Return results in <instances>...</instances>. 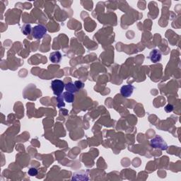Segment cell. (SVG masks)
<instances>
[{
	"label": "cell",
	"instance_id": "obj_11",
	"mask_svg": "<svg viewBox=\"0 0 181 181\" xmlns=\"http://www.w3.org/2000/svg\"><path fill=\"white\" fill-rule=\"evenodd\" d=\"M74 84H75L76 87L77 88V89H83V87H84V83H83L82 81H76L75 82H74Z\"/></svg>",
	"mask_w": 181,
	"mask_h": 181
},
{
	"label": "cell",
	"instance_id": "obj_6",
	"mask_svg": "<svg viewBox=\"0 0 181 181\" xmlns=\"http://www.w3.org/2000/svg\"><path fill=\"white\" fill-rule=\"evenodd\" d=\"M49 60L52 63H59L62 60V55L59 51L53 52L49 55Z\"/></svg>",
	"mask_w": 181,
	"mask_h": 181
},
{
	"label": "cell",
	"instance_id": "obj_7",
	"mask_svg": "<svg viewBox=\"0 0 181 181\" xmlns=\"http://www.w3.org/2000/svg\"><path fill=\"white\" fill-rule=\"evenodd\" d=\"M64 88H65L66 91L72 93V94H74V93H76L78 91V89H77V88L76 87L75 84L72 83V81L68 82L67 83H66V84L65 85V86H64Z\"/></svg>",
	"mask_w": 181,
	"mask_h": 181
},
{
	"label": "cell",
	"instance_id": "obj_12",
	"mask_svg": "<svg viewBox=\"0 0 181 181\" xmlns=\"http://www.w3.org/2000/svg\"><path fill=\"white\" fill-rule=\"evenodd\" d=\"M63 96L62 97H60V96H58V108H62V107H64V106H65V104H64V103H62L63 102Z\"/></svg>",
	"mask_w": 181,
	"mask_h": 181
},
{
	"label": "cell",
	"instance_id": "obj_1",
	"mask_svg": "<svg viewBox=\"0 0 181 181\" xmlns=\"http://www.w3.org/2000/svg\"><path fill=\"white\" fill-rule=\"evenodd\" d=\"M47 33V28L43 25H37L32 28V36L35 39L40 40L44 37Z\"/></svg>",
	"mask_w": 181,
	"mask_h": 181
},
{
	"label": "cell",
	"instance_id": "obj_3",
	"mask_svg": "<svg viewBox=\"0 0 181 181\" xmlns=\"http://www.w3.org/2000/svg\"><path fill=\"white\" fill-rule=\"evenodd\" d=\"M151 145L153 148H160L161 150H166L168 148L166 142L160 136L157 135L151 140Z\"/></svg>",
	"mask_w": 181,
	"mask_h": 181
},
{
	"label": "cell",
	"instance_id": "obj_4",
	"mask_svg": "<svg viewBox=\"0 0 181 181\" xmlns=\"http://www.w3.org/2000/svg\"><path fill=\"white\" fill-rule=\"evenodd\" d=\"M134 89V86L132 85H125V86H122L121 89H120V94L125 98H128V97L132 96Z\"/></svg>",
	"mask_w": 181,
	"mask_h": 181
},
{
	"label": "cell",
	"instance_id": "obj_13",
	"mask_svg": "<svg viewBox=\"0 0 181 181\" xmlns=\"http://www.w3.org/2000/svg\"><path fill=\"white\" fill-rule=\"evenodd\" d=\"M173 108H174V107H173V105L168 104L167 106H165L164 109H165V111L166 113H171L173 110Z\"/></svg>",
	"mask_w": 181,
	"mask_h": 181
},
{
	"label": "cell",
	"instance_id": "obj_2",
	"mask_svg": "<svg viewBox=\"0 0 181 181\" xmlns=\"http://www.w3.org/2000/svg\"><path fill=\"white\" fill-rule=\"evenodd\" d=\"M64 83L62 81L59 79L53 80L51 83V87H52L53 94L57 96H60L62 94L64 89Z\"/></svg>",
	"mask_w": 181,
	"mask_h": 181
},
{
	"label": "cell",
	"instance_id": "obj_8",
	"mask_svg": "<svg viewBox=\"0 0 181 181\" xmlns=\"http://www.w3.org/2000/svg\"><path fill=\"white\" fill-rule=\"evenodd\" d=\"M63 98H64L65 101L67 102V103H72V102H74V94L66 91V92H64V94H63Z\"/></svg>",
	"mask_w": 181,
	"mask_h": 181
},
{
	"label": "cell",
	"instance_id": "obj_9",
	"mask_svg": "<svg viewBox=\"0 0 181 181\" xmlns=\"http://www.w3.org/2000/svg\"><path fill=\"white\" fill-rule=\"evenodd\" d=\"M21 32L24 34V35H28L31 32H32V28L30 24H25L21 28Z\"/></svg>",
	"mask_w": 181,
	"mask_h": 181
},
{
	"label": "cell",
	"instance_id": "obj_10",
	"mask_svg": "<svg viewBox=\"0 0 181 181\" xmlns=\"http://www.w3.org/2000/svg\"><path fill=\"white\" fill-rule=\"evenodd\" d=\"M28 174L31 176H35L38 175V170L35 168H30L28 171Z\"/></svg>",
	"mask_w": 181,
	"mask_h": 181
},
{
	"label": "cell",
	"instance_id": "obj_5",
	"mask_svg": "<svg viewBox=\"0 0 181 181\" xmlns=\"http://www.w3.org/2000/svg\"><path fill=\"white\" fill-rule=\"evenodd\" d=\"M149 59L152 62H159L161 60V53L159 49H153L149 54Z\"/></svg>",
	"mask_w": 181,
	"mask_h": 181
}]
</instances>
